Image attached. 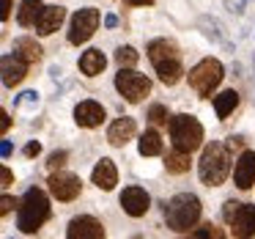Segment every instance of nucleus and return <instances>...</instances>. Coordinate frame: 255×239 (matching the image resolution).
I'll list each match as a JSON object with an SVG mask.
<instances>
[{"label": "nucleus", "mask_w": 255, "mask_h": 239, "mask_svg": "<svg viewBox=\"0 0 255 239\" xmlns=\"http://www.w3.org/2000/svg\"><path fill=\"white\" fill-rule=\"evenodd\" d=\"M148 58L154 61V66H156V63L167 61V58H178V50H176V44H173V41L156 39V41H151V44H148Z\"/></svg>", "instance_id": "19"}, {"label": "nucleus", "mask_w": 255, "mask_h": 239, "mask_svg": "<svg viewBox=\"0 0 255 239\" xmlns=\"http://www.w3.org/2000/svg\"><path fill=\"white\" fill-rule=\"evenodd\" d=\"M170 138H173V146L181 151H189L192 154L195 149H200L203 143V127L195 116H173L170 118Z\"/></svg>", "instance_id": "4"}, {"label": "nucleus", "mask_w": 255, "mask_h": 239, "mask_svg": "<svg viewBox=\"0 0 255 239\" xmlns=\"http://www.w3.org/2000/svg\"><path fill=\"white\" fill-rule=\"evenodd\" d=\"M105 66H107V58L102 55V50H88V52H83V58H80V72H83L85 77L102 74Z\"/></svg>", "instance_id": "18"}, {"label": "nucleus", "mask_w": 255, "mask_h": 239, "mask_svg": "<svg viewBox=\"0 0 255 239\" xmlns=\"http://www.w3.org/2000/svg\"><path fill=\"white\" fill-rule=\"evenodd\" d=\"M14 52L28 63H36L41 58V47L36 44V39H28V36H22V39L14 41Z\"/></svg>", "instance_id": "22"}, {"label": "nucleus", "mask_w": 255, "mask_h": 239, "mask_svg": "<svg viewBox=\"0 0 255 239\" xmlns=\"http://www.w3.org/2000/svg\"><path fill=\"white\" fill-rule=\"evenodd\" d=\"M3 121H0V129H3V132H8V127H11V118H8V113H3Z\"/></svg>", "instance_id": "35"}, {"label": "nucleus", "mask_w": 255, "mask_h": 239, "mask_svg": "<svg viewBox=\"0 0 255 239\" xmlns=\"http://www.w3.org/2000/svg\"><path fill=\"white\" fill-rule=\"evenodd\" d=\"M236 105H239V94L236 91H222L220 96H214V113H217V118H228L233 110H236Z\"/></svg>", "instance_id": "21"}, {"label": "nucleus", "mask_w": 255, "mask_h": 239, "mask_svg": "<svg viewBox=\"0 0 255 239\" xmlns=\"http://www.w3.org/2000/svg\"><path fill=\"white\" fill-rule=\"evenodd\" d=\"M44 11V6H41V0H25L22 6H19V11H17V22L19 25H33L36 19H39V14Z\"/></svg>", "instance_id": "24"}, {"label": "nucleus", "mask_w": 255, "mask_h": 239, "mask_svg": "<svg viewBox=\"0 0 255 239\" xmlns=\"http://www.w3.org/2000/svg\"><path fill=\"white\" fill-rule=\"evenodd\" d=\"M134 132H137V124H134V118L124 116V118H118V121H113L110 132H107V140H110L113 146H127L129 140L134 138Z\"/></svg>", "instance_id": "16"}, {"label": "nucleus", "mask_w": 255, "mask_h": 239, "mask_svg": "<svg viewBox=\"0 0 255 239\" xmlns=\"http://www.w3.org/2000/svg\"><path fill=\"white\" fill-rule=\"evenodd\" d=\"M156 74H159V80L165 85H176L181 80V63H178V58H167V61L156 63Z\"/></svg>", "instance_id": "20"}, {"label": "nucleus", "mask_w": 255, "mask_h": 239, "mask_svg": "<svg viewBox=\"0 0 255 239\" xmlns=\"http://www.w3.org/2000/svg\"><path fill=\"white\" fill-rule=\"evenodd\" d=\"M74 121H77L80 127H85V129L99 127V124L105 121V107H102L99 102H94V99L80 102V105L74 107Z\"/></svg>", "instance_id": "12"}, {"label": "nucleus", "mask_w": 255, "mask_h": 239, "mask_svg": "<svg viewBox=\"0 0 255 239\" xmlns=\"http://www.w3.org/2000/svg\"><path fill=\"white\" fill-rule=\"evenodd\" d=\"M129 3H132V6H151L154 0H129Z\"/></svg>", "instance_id": "38"}, {"label": "nucleus", "mask_w": 255, "mask_h": 239, "mask_svg": "<svg viewBox=\"0 0 255 239\" xmlns=\"http://www.w3.org/2000/svg\"><path fill=\"white\" fill-rule=\"evenodd\" d=\"M39 151H41V146L36 143V140H30V143L25 146V157H36V154H39Z\"/></svg>", "instance_id": "32"}, {"label": "nucleus", "mask_w": 255, "mask_h": 239, "mask_svg": "<svg viewBox=\"0 0 255 239\" xmlns=\"http://www.w3.org/2000/svg\"><path fill=\"white\" fill-rule=\"evenodd\" d=\"M222 83V63L214 58H206L198 66L189 72V85H192L195 94L200 96H211V91Z\"/></svg>", "instance_id": "6"}, {"label": "nucleus", "mask_w": 255, "mask_h": 239, "mask_svg": "<svg viewBox=\"0 0 255 239\" xmlns=\"http://www.w3.org/2000/svg\"><path fill=\"white\" fill-rule=\"evenodd\" d=\"M14 206H17V204H14L11 195H3V201H0V215H8V212H11Z\"/></svg>", "instance_id": "31"}, {"label": "nucleus", "mask_w": 255, "mask_h": 239, "mask_svg": "<svg viewBox=\"0 0 255 239\" xmlns=\"http://www.w3.org/2000/svg\"><path fill=\"white\" fill-rule=\"evenodd\" d=\"M222 217L231 226V234L239 239H247L255 234V206L253 204H236V201H228Z\"/></svg>", "instance_id": "5"}, {"label": "nucleus", "mask_w": 255, "mask_h": 239, "mask_svg": "<svg viewBox=\"0 0 255 239\" xmlns=\"http://www.w3.org/2000/svg\"><path fill=\"white\" fill-rule=\"evenodd\" d=\"M50 217V201L41 190L30 187L25 193L22 204H19V215H17V228L22 234H36Z\"/></svg>", "instance_id": "2"}, {"label": "nucleus", "mask_w": 255, "mask_h": 239, "mask_svg": "<svg viewBox=\"0 0 255 239\" xmlns=\"http://www.w3.org/2000/svg\"><path fill=\"white\" fill-rule=\"evenodd\" d=\"M137 149H140V154H143V157H156V154H162V138H159V132H156V129L143 132V135H140Z\"/></svg>", "instance_id": "23"}, {"label": "nucleus", "mask_w": 255, "mask_h": 239, "mask_svg": "<svg viewBox=\"0 0 255 239\" xmlns=\"http://www.w3.org/2000/svg\"><path fill=\"white\" fill-rule=\"evenodd\" d=\"M233 182L239 190H250L255 184V151H242L236 168H233Z\"/></svg>", "instance_id": "14"}, {"label": "nucleus", "mask_w": 255, "mask_h": 239, "mask_svg": "<svg viewBox=\"0 0 255 239\" xmlns=\"http://www.w3.org/2000/svg\"><path fill=\"white\" fill-rule=\"evenodd\" d=\"M66 237L69 239H102L105 237V228L94 217H74L66 228Z\"/></svg>", "instance_id": "11"}, {"label": "nucleus", "mask_w": 255, "mask_h": 239, "mask_svg": "<svg viewBox=\"0 0 255 239\" xmlns=\"http://www.w3.org/2000/svg\"><path fill=\"white\" fill-rule=\"evenodd\" d=\"M192 237L195 239H222V231L220 228H214V226H203V228H198V231H192Z\"/></svg>", "instance_id": "28"}, {"label": "nucleus", "mask_w": 255, "mask_h": 239, "mask_svg": "<svg viewBox=\"0 0 255 239\" xmlns=\"http://www.w3.org/2000/svg\"><path fill=\"white\" fill-rule=\"evenodd\" d=\"M0 179H3V187H8V184H11V171L3 168V171H0Z\"/></svg>", "instance_id": "34"}, {"label": "nucleus", "mask_w": 255, "mask_h": 239, "mask_svg": "<svg viewBox=\"0 0 255 239\" xmlns=\"http://www.w3.org/2000/svg\"><path fill=\"white\" fill-rule=\"evenodd\" d=\"M105 25H107V28H116V25H118V17H116V14H107V17H105Z\"/></svg>", "instance_id": "36"}, {"label": "nucleus", "mask_w": 255, "mask_h": 239, "mask_svg": "<svg viewBox=\"0 0 255 239\" xmlns=\"http://www.w3.org/2000/svg\"><path fill=\"white\" fill-rule=\"evenodd\" d=\"M0 154H3V157L11 154V143H8V140H3V146H0Z\"/></svg>", "instance_id": "37"}, {"label": "nucleus", "mask_w": 255, "mask_h": 239, "mask_svg": "<svg viewBox=\"0 0 255 239\" xmlns=\"http://www.w3.org/2000/svg\"><path fill=\"white\" fill-rule=\"evenodd\" d=\"M91 179H94V184L99 190H105V193L116 187V184H118V171H116V165H113V160H99V162H96Z\"/></svg>", "instance_id": "17"}, {"label": "nucleus", "mask_w": 255, "mask_h": 239, "mask_svg": "<svg viewBox=\"0 0 255 239\" xmlns=\"http://www.w3.org/2000/svg\"><path fill=\"white\" fill-rule=\"evenodd\" d=\"M66 151H55V154H50V162H47V168H50V171H58V168H63L66 165Z\"/></svg>", "instance_id": "30"}, {"label": "nucleus", "mask_w": 255, "mask_h": 239, "mask_svg": "<svg viewBox=\"0 0 255 239\" xmlns=\"http://www.w3.org/2000/svg\"><path fill=\"white\" fill-rule=\"evenodd\" d=\"M200 217V201L195 198L192 193H178L173 195L170 201L165 204V220H167V228L184 234L198 223Z\"/></svg>", "instance_id": "3"}, {"label": "nucleus", "mask_w": 255, "mask_h": 239, "mask_svg": "<svg viewBox=\"0 0 255 239\" xmlns=\"http://www.w3.org/2000/svg\"><path fill=\"white\" fill-rule=\"evenodd\" d=\"M165 168H167V173H187L189 171V151H181V149L167 151Z\"/></svg>", "instance_id": "25"}, {"label": "nucleus", "mask_w": 255, "mask_h": 239, "mask_svg": "<svg viewBox=\"0 0 255 239\" xmlns=\"http://www.w3.org/2000/svg\"><path fill=\"white\" fill-rule=\"evenodd\" d=\"M0 6H3L0 17H3V19H8V17H11V0H0Z\"/></svg>", "instance_id": "33"}, {"label": "nucleus", "mask_w": 255, "mask_h": 239, "mask_svg": "<svg viewBox=\"0 0 255 239\" xmlns=\"http://www.w3.org/2000/svg\"><path fill=\"white\" fill-rule=\"evenodd\" d=\"M198 171H200L203 184H209V187H217V184H222L228 179V173H231V154H228V149L220 140H211L203 149Z\"/></svg>", "instance_id": "1"}, {"label": "nucleus", "mask_w": 255, "mask_h": 239, "mask_svg": "<svg viewBox=\"0 0 255 239\" xmlns=\"http://www.w3.org/2000/svg\"><path fill=\"white\" fill-rule=\"evenodd\" d=\"M137 50L134 47H118V52H116V61L121 63V66H134L137 63Z\"/></svg>", "instance_id": "26"}, {"label": "nucleus", "mask_w": 255, "mask_h": 239, "mask_svg": "<svg viewBox=\"0 0 255 239\" xmlns=\"http://www.w3.org/2000/svg\"><path fill=\"white\" fill-rule=\"evenodd\" d=\"M50 193L58 201H74L80 195V179L72 173H52L50 176Z\"/></svg>", "instance_id": "10"}, {"label": "nucleus", "mask_w": 255, "mask_h": 239, "mask_svg": "<svg viewBox=\"0 0 255 239\" xmlns=\"http://www.w3.org/2000/svg\"><path fill=\"white\" fill-rule=\"evenodd\" d=\"M63 19H66V8L63 6H44V11H41L39 19L33 22V28H36L39 36H52L58 28H61Z\"/></svg>", "instance_id": "13"}, {"label": "nucleus", "mask_w": 255, "mask_h": 239, "mask_svg": "<svg viewBox=\"0 0 255 239\" xmlns=\"http://www.w3.org/2000/svg\"><path fill=\"white\" fill-rule=\"evenodd\" d=\"M116 88H118V94H121L127 102L137 105V102H143L145 96H148L151 83H148V77L132 72L129 66H121V72L116 74Z\"/></svg>", "instance_id": "7"}, {"label": "nucleus", "mask_w": 255, "mask_h": 239, "mask_svg": "<svg viewBox=\"0 0 255 239\" xmlns=\"http://www.w3.org/2000/svg\"><path fill=\"white\" fill-rule=\"evenodd\" d=\"M121 206H124V212H127V215L143 217L145 212H148V206H151V195L145 193L143 187H127L121 193Z\"/></svg>", "instance_id": "9"}, {"label": "nucleus", "mask_w": 255, "mask_h": 239, "mask_svg": "<svg viewBox=\"0 0 255 239\" xmlns=\"http://www.w3.org/2000/svg\"><path fill=\"white\" fill-rule=\"evenodd\" d=\"M17 107H30V105H39V94L36 91H25L22 96H19L17 102H14Z\"/></svg>", "instance_id": "29"}, {"label": "nucleus", "mask_w": 255, "mask_h": 239, "mask_svg": "<svg viewBox=\"0 0 255 239\" xmlns=\"http://www.w3.org/2000/svg\"><path fill=\"white\" fill-rule=\"evenodd\" d=\"M148 118L154 124H167V107L165 105H151L148 107Z\"/></svg>", "instance_id": "27"}, {"label": "nucleus", "mask_w": 255, "mask_h": 239, "mask_svg": "<svg viewBox=\"0 0 255 239\" xmlns=\"http://www.w3.org/2000/svg\"><path fill=\"white\" fill-rule=\"evenodd\" d=\"M96 28H99V11L91 8V6L80 8L72 19V28H69V41H72V44H85V41L96 33Z\"/></svg>", "instance_id": "8"}, {"label": "nucleus", "mask_w": 255, "mask_h": 239, "mask_svg": "<svg viewBox=\"0 0 255 239\" xmlns=\"http://www.w3.org/2000/svg\"><path fill=\"white\" fill-rule=\"evenodd\" d=\"M25 74H28V61H22V58L14 52V55H3V85H17L25 80Z\"/></svg>", "instance_id": "15"}]
</instances>
